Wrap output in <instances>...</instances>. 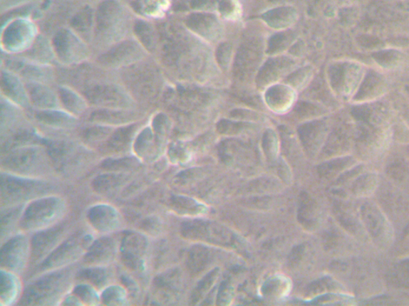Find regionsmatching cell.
Returning <instances> with one entry per match:
<instances>
[{
  "label": "cell",
  "instance_id": "1",
  "mask_svg": "<svg viewBox=\"0 0 409 306\" xmlns=\"http://www.w3.org/2000/svg\"><path fill=\"white\" fill-rule=\"evenodd\" d=\"M76 275L73 269L64 268L48 272L31 283L22 297V305H56L70 294Z\"/></svg>",
  "mask_w": 409,
  "mask_h": 306
},
{
  "label": "cell",
  "instance_id": "2",
  "mask_svg": "<svg viewBox=\"0 0 409 306\" xmlns=\"http://www.w3.org/2000/svg\"><path fill=\"white\" fill-rule=\"evenodd\" d=\"M67 204L63 199L44 196L26 205L19 229L38 232L56 226L64 217Z\"/></svg>",
  "mask_w": 409,
  "mask_h": 306
},
{
  "label": "cell",
  "instance_id": "3",
  "mask_svg": "<svg viewBox=\"0 0 409 306\" xmlns=\"http://www.w3.org/2000/svg\"><path fill=\"white\" fill-rule=\"evenodd\" d=\"M2 165L6 174L29 179L45 176L50 170L48 157L41 149L31 146L11 151Z\"/></svg>",
  "mask_w": 409,
  "mask_h": 306
},
{
  "label": "cell",
  "instance_id": "4",
  "mask_svg": "<svg viewBox=\"0 0 409 306\" xmlns=\"http://www.w3.org/2000/svg\"><path fill=\"white\" fill-rule=\"evenodd\" d=\"M52 189L36 179L2 174V206L6 208L24 205L28 201L47 196ZM2 207V208H3Z\"/></svg>",
  "mask_w": 409,
  "mask_h": 306
},
{
  "label": "cell",
  "instance_id": "5",
  "mask_svg": "<svg viewBox=\"0 0 409 306\" xmlns=\"http://www.w3.org/2000/svg\"><path fill=\"white\" fill-rule=\"evenodd\" d=\"M92 243L93 238L91 236L83 232L76 233L66 239L39 265V273H48L68 267L83 257Z\"/></svg>",
  "mask_w": 409,
  "mask_h": 306
},
{
  "label": "cell",
  "instance_id": "6",
  "mask_svg": "<svg viewBox=\"0 0 409 306\" xmlns=\"http://www.w3.org/2000/svg\"><path fill=\"white\" fill-rule=\"evenodd\" d=\"M70 230L68 224H61L37 232L31 241L30 263L41 265L58 246L71 236Z\"/></svg>",
  "mask_w": 409,
  "mask_h": 306
},
{
  "label": "cell",
  "instance_id": "7",
  "mask_svg": "<svg viewBox=\"0 0 409 306\" xmlns=\"http://www.w3.org/2000/svg\"><path fill=\"white\" fill-rule=\"evenodd\" d=\"M31 241L26 236H16L4 243L1 250V268L19 275L30 263Z\"/></svg>",
  "mask_w": 409,
  "mask_h": 306
},
{
  "label": "cell",
  "instance_id": "8",
  "mask_svg": "<svg viewBox=\"0 0 409 306\" xmlns=\"http://www.w3.org/2000/svg\"><path fill=\"white\" fill-rule=\"evenodd\" d=\"M147 249L148 242L145 236L135 233L127 235L123 238L120 248L123 263L134 270H143Z\"/></svg>",
  "mask_w": 409,
  "mask_h": 306
},
{
  "label": "cell",
  "instance_id": "9",
  "mask_svg": "<svg viewBox=\"0 0 409 306\" xmlns=\"http://www.w3.org/2000/svg\"><path fill=\"white\" fill-rule=\"evenodd\" d=\"M120 248L113 238H101L90 245L83 263L88 268L107 267L114 262Z\"/></svg>",
  "mask_w": 409,
  "mask_h": 306
},
{
  "label": "cell",
  "instance_id": "10",
  "mask_svg": "<svg viewBox=\"0 0 409 306\" xmlns=\"http://www.w3.org/2000/svg\"><path fill=\"white\" fill-rule=\"evenodd\" d=\"M57 56L65 63L81 61L87 54L84 45L67 30L58 31L54 38Z\"/></svg>",
  "mask_w": 409,
  "mask_h": 306
},
{
  "label": "cell",
  "instance_id": "11",
  "mask_svg": "<svg viewBox=\"0 0 409 306\" xmlns=\"http://www.w3.org/2000/svg\"><path fill=\"white\" fill-rule=\"evenodd\" d=\"M88 101L94 105L108 108L127 107L129 101L127 95L113 85H98L85 92Z\"/></svg>",
  "mask_w": 409,
  "mask_h": 306
},
{
  "label": "cell",
  "instance_id": "12",
  "mask_svg": "<svg viewBox=\"0 0 409 306\" xmlns=\"http://www.w3.org/2000/svg\"><path fill=\"white\" fill-rule=\"evenodd\" d=\"M118 211L108 205H98L88 211V218L95 231L105 234L121 227L122 218Z\"/></svg>",
  "mask_w": 409,
  "mask_h": 306
},
{
  "label": "cell",
  "instance_id": "13",
  "mask_svg": "<svg viewBox=\"0 0 409 306\" xmlns=\"http://www.w3.org/2000/svg\"><path fill=\"white\" fill-rule=\"evenodd\" d=\"M95 19L97 36L101 38L110 36L121 19L120 4L115 0H105L98 6Z\"/></svg>",
  "mask_w": 409,
  "mask_h": 306
},
{
  "label": "cell",
  "instance_id": "14",
  "mask_svg": "<svg viewBox=\"0 0 409 306\" xmlns=\"http://www.w3.org/2000/svg\"><path fill=\"white\" fill-rule=\"evenodd\" d=\"M141 51L137 43L132 41L123 42L114 46L100 58V62L110 66L130 63L140 56Z\"/></svg>",
  "mask_w": 409,
  "mask_h": 306
},
{
  "label": "cell",
  "instance_id": "15",
  "mask_svg": "<svg viewBox=\"0 0 409 306\" xmlns=\"http://www.w3.org/2000/svg\"><path fill=\"white\" fill-rule=\"evenodd\" d=\"M31 25L24 21H17L9 26L4 35V44L11 50L24 48L33 37Z\"/></svg>",
  "mask_w": 409,
  "mask_h": 306
},
{
  "label": "cell",
  "instance_id": "16",
  "mask_svg": "<svg viewBox=\"0 0 409 306\" xmlns=\"http://www.w3.org/2000/svg\"><path fill=\"white\" fill-rule=\"evenodd\" d=\"M130 70L128 79L132 89L140 96L150 97L155 90V76L150 69L134 68Z\"/></svg>",
  "mask_w": 409,
  "mask_h": 306
},
{
  "label": "cell",
  "instance_id": "17",
  "mask_svg": "<svg viewBox=\"0 0 409 306\" xmlns=\"http://www.w3.org/2000/svg\"><path fill=\"white\" fill-rule=\"evenodd\" d=\"M18 275L8 270L1 271V305L14 304L21 292V283Z\"/></svg>",
  "mask_w": 409,
  "mask_h": 306
},
{
  "label": "cell",
  "instance_id": "18",
  "mask_svg": "<svg viewBox=\"0 0 409 306\" xmlns=\"http://www.w3.org/2000/svg\"><path fill=\"white\" fill-rule=\"evenodd\" d=\"M112 272L107 267L88 268L76 274V278L83 283H87L97 290H105L109 287Z\"/></svg>",
  "mask_w": 409,
  "mask_h": 306
},
{
  "label": "cell",
  "instance_id": "19",
  "mask_svg": "<svg viewBox=\"0 0 409 306\" xmlns=\"http://www.w3.org/2000/svg\"><path fill=\"white\" fill-rule=\"evenodd\" d=\"M135 125H130L115 131L105 142V151L110 152V154L123 152L129 147L132 137L135 134Z\"/></svg>",
  "mask_w": 409,
  "mask_h": 306
},
{
  "label": "cell",
  "instance_id": "20",
  "mask_svg": "<svg viewBox=\"0 0 409 306\" xmlns=\"http://www.w3.org/2000/svg\"><path fill=\"white\" fill-rule=\"evenodd\" d=\"M26 91L29 92L32 103L38 108L49 110L57 105L55 95L46 86L31 83L26 85Z\"/></svg>",
  "mask_w": 409,
  "mask_h": 306
},
{
  "label": "cell",
  "instance_id": "21",
  "mask_svg": "<svg viewBox=\"0 0 409 306\" xmlns=\"http://www.w3.org/2000/svg\"><path fill=\"white\" fill-rule=\"evenodd\" d=\"M1 88L6 97L16 103L24 105L26 103V92L19 80L9 73L2 72Z\"/></svg>",
  "mask_w": 409,
  "mask_h": 306
},
{
  "label": "cell",
  "instance_id": "22",
  "mask_svg": "<svg viewBox=\"0 0 409 306\" xmlns=\"http://www.w3.org/2000/svg\"><path fill=\"white\" fill-rule=\"evenodd\" d=\"M35 117L38 122L51 127L67 128L74 123V120L68 115L54 110L39 111Z\"/></svg>",
  "mask_w": 409,
  "mask_h": 306
},
{
  "label": "cell",
  "instance_id": "23",
  "mask_svg": "<svg viewBox=\"0 0 409 306\" xmlns=\"http://www.w3.org/2000/svg\"><path fill=\"white\" fill-rule=\"evenodd\" d=\"M26 204L15 206V207L6 208L2 211V241L4 237H9L11 230L16 229V226L21 223Z\"/></svg>",
  "mask_w": 409,
  "mask_h": 306
},
{
  "label": "cell",
  "instance_id": "24",
  "mask_svg": "<svg viewBox=\"0 0 409 306\" xmlns=\"http://www.w3.org/2000/svg\"><path fill=\"white\" fill-rule=\"evenodd\" d=\"M132 119L129 112L114 110H98L92 114L90 120L95 122L107 124H121L128 122Z\"/></svg>",
  "mask_w": 409,
  "mask_h": 306
},
{
  "label": "cell",
  "instance_id": "25",
  "mask_svg": "<svg viewBox=\"0 0 409 306\" xmlns=\"http://www.w3.org/2000/svg\"><path fill=\"white\" fill-rule=\"evenodd\" d=\"M59 97L64 105V107L73 115H79L85 109V104L81 97L76 93L68 89H59Z\"/></svg>",
  "mask_w": 409,
  "mask_h": 306
},
{
  "label": "cell",
  "instance_id": "26",
  "mask_svg": "<svg viewBox=\"0 0 409 306\" xmlns=\"http://www.w3.org/2000/svg\"><path fill=\"white\" fill-rule=\"evenodd\" d=\"M72 295H75L81 305H98L100 304V297L97 290L90 285L83 283L77 285L73 289Z\"/></svg>",
  "mask_w": 409,
  "mask_h": 306
},
{
  "label": "cell",
  "instance_id": "27",
  "mask_svg": "<svg viewBox=\"0 0 409 306\" xmlns=\"http://www.w3.org/2000/svg\"><path fill=\"white\" fill-rule=\"evenodd\" d=\"M127 291L120 287L113 285L103 290L101 300L105 305H125L128 304Z\"/></svg>",
  "mask_w": 409,
  "mask_h": 306
},
{
  "label": "cell",
  "instance_id": "28",
  "mask_svg": "<svg viewBox=\"0 0 409 306\" xmlns=\"http://www.w3.org/2000/svg\"><path fill=\"white\" fill-rule=\"evenodd\" d=\"M126 177L124 175H107L97 178L95 181V188L98 192L109 193L116 189L120 184H123Z\"/></svg>",
  "mask_w": 409,
  "mask_h": 306
},
{
  "label": "cell",
  "instance_id": "29",
  "mask_svg": "<svg viewBox=\"0 0 409 306\" xmlns=\"http://www.w3.org/2000/svg\"><path fill=\"white\" fill-rule=\"evenodd\" d=\"M92 10L89 8H85L77 14L71 20V26L76 31L81 33L88 32L93 21V14Z\"/></svg>",
  "mask_w": 409,
  "mask_h": 306
},
{
  "label": "cell",
  "instance_id": "30",
  "mask_svg": "<svg viewBox=\"0 0 409 306\" xmlns=\"http://www.w3.org/2000/svg\"><path fill=\"white\" fill-rule=\"evenodd\" d=\"M112 134V130L105 127H92L86 130L83 139L89 144H96L107 142Z\"/></svg>",
  "mask_w": 409,
  "mask_h": 306
},
{
  "label": "cell",
  "instance_id": "31",
  "mask_svg": "<svg viewBox=\"0 0 409 306\" xmlns=\"http://www.w3.org/2000/svg\"><path fill=\"white\" fill-rule=\"evenodd\" d=\"M136 34L141 40V42L147 48L150 50L154 46V34L150 26L143 22H138L135 26Z\"/></svg>",
  "mask_w": 409,
  "mask_h": 306
}]
</instances>
